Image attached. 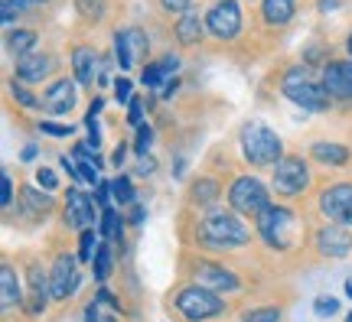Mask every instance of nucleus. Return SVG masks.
Masks as SVG:
<instances>
[{
  "instance_id": "nucleus-1",
  "label": "nucleus",
  "mask_w": 352,
  "mask_h": 322,
  "mask_svg": "<svg viewBox=\"0 0 352 322\" xmlns=\"http://www.w3.org/2000/svg\"><path fill=\"white\" fill-rule=\"evenodd\" d=\"M254 228L239 211L226 209H206L196 218V231H192V241L199 251H215V254H226V251H241L252 244Z\"/></svg>"
},
{
  "instance_id": "nucleus-2",
  "label": "nucleus",
  "mask_w": 352,
  "mask_h": 322,
  "mask_svg": "<svg viewBox=\"0 0 352 322\" xmlns=\"http://www.w3.org/2000/svg\"><path fill=\"white\" fill-rule=\"evenodd\" d=\"M254 235L267 244V251H294L303 241V218L290 205L274 202L254 218Z\"/></svg>"
},
{
  "instance_id": "nucleus-3",
  "label": "nucleus",
  "mask_w": 352,
  "mask_h": 322,
  "mask_svg": "<svg viewBox=\"0 0 352 322\" xmlns=\"http://www.w3.org/2000/svg\"><path fill=\"white\" fill-rule=\"evenodd\" d=\"M239 150H241V157H245V163H252L258 170H274L277 163L287 157V153H284V140L267 124H261V121L241 124Z\"/></svg>"
},
{
  "instance_id": "nucleus-4",
  "label": "nucleus",
  "mask_w": 352,
  "mask_h": 322,
  "mask_svg": "<svg viewBox=\"0 0 352 322\" xmlns=\"http://www.w3.org/2000/svg\"><path fill=\"white\" fill-rule=\"evenodd\" d=\"M170 306L183 316V322H212L219 316H226L228 310L222 293H212V290H206L199 284L179 286L173 293V299H170Z\"/></svg>"
},
{
  "instance_id": "nucleus-5",
  "label": "nucleus",
  "mask_w": 352,
  "mask_h": 322,
  "mask_svg": "<svg viewBox=\"0 0 352 322\" xmlns=\"http://www.w3.org/2000/svg\"><path fill=\"white\" fill-rule=\"evenodd\" d=\"M226 205L232 211H239L241 218H258L264 209H271L274 205V198H271V192H267V186H264L258 176L252 173H241L235 176L232 183H228L226 189Z\"/></svg>"
},
{
  "instance_id": "nucleus-6",
  "label": "nucleus",
  "mask_w": 352,
  "mask_h": 322,
  "mask_svg": "<svg viewBox=\"0 0 352 322\" xmlns=\"http://www.w3.org/2000/svg\"><path fill=\"white\" fill-rule=\"evenodd\" d=\"M280 91H284L294 104H300L303 111H327L329 104H333V98L327 95L323 82H316L314 75L307 72V69H300V65H294V69L284 72Z\"/></svg>"
},
{
  "instance_id": "nucleus-7",
  "label": "nucleus",
  "mask_w": 352,
  "mask_h": 322,
  "mask_svg": "<svg viewBox=\"0 0 352 322\" xmlns=\"http://www.w3.org/2000/svg\"><path fill=\"white\" fill-rule=\"evenodd\" d=\"M314 183V173H310V163L297 157V153H287L284 160L277 163L271 170V186L280 198H297L303 196L307 189Z\"/></svg>"
},
{
  "instance_id": "nucleus-8",
  "label": "nucleus",
  "mask_w": 352,
  "mask_h": 322,
  "mask_svg": "<svg viewBox=\"0 0 352 322\" xmlns=\"http://www.w3.org/2000/svg\"><path fill=\"white\" fill-rule=\"evenodd\" d=\"M189 277H192V284L206 286V290H212V293H235L241 290V277L232 267L226 264H219V260H209V257H196L189 264Z\"/></svg>"
},
{
  "instance_id": "nucleus-9",
  "label": "nucleus",
  "mask_w": 352,
  "mask_h": 322,
  "mask_svg": "<svg viewBox=\"0 0 352 322\" xmlns=\"http://www.w3.org/2000/svg\"><path fill=\"white\" fill-rule=\"evenodd\" d=\"M316 209L327 222L352 228V183H333V186L320 189Z\"/></svg>"
},
{
  "instance_id": "nucleus-10",
  "label": "nucleus",
  "mask_w": 352,
  "mask_h": 322,
  "mask_svg": "<svg viewBox=\"0 0 352 322\" xmlns=\"http://www.w3.org/2000/svg\"><path fill=\"white\" fill-rule=\"evenodd\" d=\"M78 284H82L78 254H65V251H59L56 260H52V267H50V297L56 299V303H63V299H69L72 293H76Z\"/></svg>"
},
{
  "instance_id": "nucleus-11",
  "label": "nucleus",
  "mask_w": 352,
  "mask_h": 322,
  "mask_svg": "<svg viewBox=\"0 0 352 322\" xmlns=\"http://www.w3.org/2000/svg\"><path fill=\"white\" fill-rule=\"evenodd\" d=\"M101 218V209L95 205V196H88L82 189H65V209H63V222L72 231H85L95 228Z\"/></svg>"
},
{
  "instance_id": "nucleus-12",
  "label": "nucleus",
  "mask_w": 352,
  "mask_h": 322,
  "mask_svg": "<svg viewBox=\"0 0 352 322\" xmlns=\"http://www.w3.org/2000/svg\"><path fill=\"white\" fill-rule=\"evenodd\" d=\"M202 16H206V30H209L215 39H226L228 43V39H235L241 33V7H239V0H215Z\"/></svg>"
},
{
  "instance_id": "nucleus-13",
  "label": "nucleus",
  "mask_w": 352,
  "mask_h": 322,
  "mask_svg": "<svg viewBox=\"0 0 352 322\" xmlns=\"http://www.w3.org/2000/svg\"><path fill=\"white\" fill-rule=\"evenodd\" d=\"M147 49H151L147 33L138 30V26H131V30H118V33H114V59H118V65H121V72L134 69L140 59H147Z\"/></svg>"
},
{
  "instance_id": "nucleus-14",
  "label": "nucleus",
  "mask_w": 352,
  "mask_h": 322,
  "mask_svg": "<svg viewBox=\"0 0 352 322\" xmlns=\"http://www.w3.org/2000/svg\"><path fill=\"white\" fill-rule=\"evenodd\" d=\"M314 248L320 257H349L352 254V228H342V225H320L314 231Z\"/></svg>"
},
{
  "instance_id": "nucleus-15",
  "label": "nucleus",
  "mask_w": 352,
  "mask_h": 322,
  "mask_svg": "<svg viewBox=\"0 0 352 322\" xmlns=\"http://www.w3.org/2000/svg\"><path fill=\"white\" fill-rule=\"evenodd\" d=\"M323 88L333 101H342L349 104L352 101V59H329L323 65Z\"/></svg>"
},
{
  "instance_id": "nucleus-16",
  "label": "nucleus",
  "mask_w": 352,
  "mask_h": 322,
  "mask_svg": "<svg viewBox=\"0 0 352 322\" xmlns=\"http://www.w3.org/2000/svg\"><path fill=\"white\" fill-rule=\"evenodd\" d=\"M78 101V82L76 78H56L46 91H43V111L46 114H69Z\"/></svg>"
},
{
  "instance_id": "nucleus-17",
  "label": "nucleus",
  "mask_w": 352,
  "mask_h": 322,
  "mask_svg": "<svg viewBox=\"0 0 352 322\" xmlns=\"http://www.w3.org/2000/svg\"><path fill=\"white\" fill-rule=\"evenodd\" d=\"M0 310H3V316L26 310L23 284H20V273H16L10 260H3V267H0Z\"/></svg>"
},
{
  "instance_id": "nucleus-18",
  "label": "nucleus",
  "mask_w": 352,
  "mask_h": 322,
  "mask_svg": "<svg viewBox=\"0 0 352 322\" xmlns=\"http://www.w3.org/2000/svg\"><path fill=\"white\" fill-rule=\"evenodd\" d=\"M56 69V59L46 56V52H33V56H26V59H16L13 65V75H16V82H23V85H39V82H46Z\"/></svg>"
},
{
  "instance_id": "nucleus-19",
  "label": "nucleus",
  "mask_w": 352,
  "mask_h": 322,
  "mask_svg": "<svg viewBox=\"0 0 352 322\" xmlns=\"http://www.w3.org/2000/svg\"><path fill=\"white\" fill-rule=\"evenodd\" d=\"M52 209H56V198H52V192L39 189L36 183L20 189V215H23V218L39 222V218H46Z\"/></svg>"
},
{
  "instance_id": "nucleus-20",
  "label": "nucleus",
  "mask_w": 352,
  "mask_h": 322,
  "mask_svg": "<svg viewBox=\"0 0 352 322\" xmlns=\"http://www.w3.org/2000/svg\"><path fill=\"white\" fill-rule=\"evenodd\" d=\"M219 198H222V183L215 176H196L186 189V202L192 209H215Z\"/></svg>"
},
{
  "instance_id": "nucleus-21",
  "label": "nucleus",
  "mask_w": 352,
  "mask_h": 322,
  "mask_svg": "<svg viewBox=\"0 0 352 322\" xmlns=\"http://www.w3.org/2000/svg\"><path fill=\"white\" fill-rule=\"evenodd\" d=\"M101 56L95 46H76L72 49V78L78 85H91L95 75H101Z\"/></svg>"
},
{
  "instance_id": "nucleus-22",
  "label": "nucleus",
  "mask_w": 352,
  "mask_h": 322,
  "mask_svg": "<svg viewBox=\"0 0 352 322\" xmlns=\"http://www.w3.org/2000/svg\"><path fill=\"white\" fill-rule=\"evenodd\" d=\"M202 33H206V16H199V10H186L173 23V36L179 46H199Z\"/></svg>"
},
{
  "instance_id": "nucleus-23",
  "label": "nucleus",
  "mask_w": 352,
  "mask_h": 322,
  "mask_svg": "<svg viewBox=\"0 0 352 322\" xmlns=\"http://www.w3.org/2000/svg\"><path fill=\"white\" fill-rule=\"evenodd\" d=\"M310 157L316 163H323V166H346L349 163V147L346 143H336V140H316L310 143Z\"/></svg>"
},
{
  "instance_id": "nucleus-24",
  "label": "nucleus",
  "mask_w": 352,
  "mask_h": 322,
  "mask_svg": "<svg viewBox=\"0 0 352 322\" xmlns=\"http://www.w3.org/2000/svg\"><path fill=\"white\" fill-rule=\"evenodd\" d=\"M297 13V0H261V20L264 26H287Z\"/></svg>"
},
{
  "instance_id": "nucleus-25",
  "label": "nucleus",
  "mask_w": 352,
  "mask_h": 322,
  "mask_svg": "<svg viewBox=\"0 0 352 322\" xmlns=\"http://www.w3.org/2000/svg\"><path fill=\"white\" fill-rule=\"evenodd\" d=\"M179 69V59L176 56H164V59H157V62H147L144 65V75H140V82L147 88H160L170 78V75Z\"/></svg>"
},
{
  "instance_id": "nucleus-26",
  "label": "nucleus",
  "mask_w": 352,
  "mask_h": 322,
  "mask_svg": "<svg viewBox=\"0 0 352 322\" xmlns=\"http://www.w3.org/2000/svg\"><path fill=\"white\" fill-rule=\"evenodd\" d=\"M36 43H39V33H36V30H26V26H16V30H10V33H7V49H10L16 59L33 56Z\"/></svg>"
},
{
  "instance_id": "nucleus-27",
  "label": "nucleus",
  "mask_w": 352,
  "mask_h": 322,
  "mask_svg": "<svg viewBox=\"0 0 352 322\" xmlns=\"http://www.w3.org/2000/svg\"><path fill=\"white\" fill-rule=\"evenodd\" d=\"M124 225L127 218L118 209H104L98 218V235L104 241H124Z\"/></svg>"
},
{
  "instance_id": "nucleus-28",
  "label": "nucleus",
  "mask_w": 352,
  "mask_h": 322,
  "mask_svg": "<svg viewBox=\"0 0 352 322\" xmlns=\"http://www.w3.org/2000/svg\"><path fill=\"white\" fill-rule=\"evenodd\" d=\"M26 284H30V297L52 299L50 297V271H46L39 260H30V267H26Z\"/></svg>"
},
{
  "instance_id": "nucleus-29",
  "label": "nucleus",
  "mask_w": 352,
  "mask_h": 322,
  "mask_svg": "<svg viewBox=\"0 0 352 322\" xmlns=\"http://www.w3.org/2000/svg\"><path fill=\"white\" fill-rule=\"evenodd\" d=\"M111 267H114V251H111V241H101L98 254H95V260H91V277H95L98 284H104V280L111 277Z\"/></svg>"
},
{
  "instance_id": "nucleus-30",
  "label": "nucleus",
  "mask_w": 352,
  "mask_h": 322,
  "mask_svg": "<svg viewBox=\"0 0 352 322\" xmlns=\"http://www.w3.org/2000/svg\"><path fill=\"white\" fill-rule=\"evenodd\" d=\"M98 248H101V241H98V235H95V228L78 231V260H82V264H91L95 254H98Z\"/></svg>"
},
{
  "instance_id": "nucleus-31",
  "label": "nucleus",
  "mask_w": 352,
  "mask_h": 322,
  "mask_svg": "<svg viewBox=\"0 0 352 322\" xmlns=\"http://www.w3.org/2000/svg\"><path fill=\"white\" fill-rule=\"evenodd\" d=\"M280 306H252L239 316V322H280Z\"/></svg>"
},
{
  "instance_id": "nucleus-32",
  "label": "nucleus",
  "mask_w": 352,
  "mask_h": 322,
  "mask_svg": "<svg viewBox=\"0 0 352 322\" xmlns=\"http://www.w3.org/2000/svg\"><path fill=\"white\" fill-rule=\"evenodd\" d=\"M111 186H114V202H121V205H138V192H134V183H131L127 176L111 179Z\"/></svg>"
},
{
  "instance_id": "nucleus-33",
  "label": "nucleus",
  "mask_w": 352,
  "mask_h": 322,
  "mask_svg": "<svg viewBox=\"0 0 352 322\" xmlns=\"http://www.w3.org/2000/svg\"><path fill=\"white\" fill-rule=\"evenodd\" d=\"M10 98L16 101V104H23V108H43V98H36L33 91H26L23 82H16V78L10 82Z\"/></svg>"
},
{
  "instance_id": "nucleus-34",
  "label": "nucleus",
  "mask_w": 352,
  "mask_h": 322,
  "mask_svg": "<svg viewBox=\"0 0 352 322\" xmlns=\"http://www.w3.org/2000/svg\"><path fill=\"white\" fill-rule=\"evenodd\" d=\"M114 101H118V104H131V101H134V82H131L127 75H118V78H114Z\"/></svg>"
},
{
  "instance_id": "nucleus-35",
  "label": "nucleus",
  "mask_w": 352,
  "mask_h": 322,
  "mask_svg": "<svg viewBox=\"0 0 352 322\" xmlns=\"http://www.w3.org/2000/svg\"><path fill=\"white\" fill-rule=\"evenodd\" d=\"M85 322H118V312L104 310L98 299H91V303L85 306Z\"/></svg>"
},
{
  "instance_id": "nucleus-36",
  "label": "nucleus",
  "mask_w": 352,
  "mask_h": 322,
  "mask_svg": "<svg viewBox=\"0 0 352 322\" xmlns=\"http://www.w3.org/2000/svg\"><path fill=\"white\" fill-rule=\"evenodd\" d=\"M151 147H153V127L151 124L138 127V137H134V153H138V157H151Z\"/></svg>"
},
{
  "instance_id": "nucleus-37",
  "label": "nucleus",
  "mask_w": 352,
  "mask_h": 322,
  "mask_svg": "<svg viewBox=\"0 0 352 322\" xmlns=\"http://www.w3.org/2000/svg\"><path fill=\"white\" fill-rule=\"evenodd\" d=\"M76 7L85 20H101V16H104V7H108V0H76Z\"/></svg>"
},
{
  "instance_id": "nucleus-38",
  "label": "nucleus",
  "mask_w": 352,
  "mask_h": 322,
  "mask_svg": "<svg viewBox=\"0 0 352 322\" xmlns=\"http://www.w3.org/2000/svg\"><path fill=\"white\" fill-rule=\"evenodd\" d=\"M314 312L320 316V319H333V316L340 312V299L336 297H316Z\"/></svg>"
},
{
  "instance_id": "nucleus-39",
  "label": "nucleus",
  "mask_w": 352,
  "mask_h": 322,
  "mask_svg": "<svg viewBox=\"0 0 352 322\" xmlns=\"http://www.w3.org/2000/svg\"><path fill=\"white\" fill-rule=\"evenodd\" d=\"M33 183H36L39 189H46V192H56V189H59V176L52 173L50 166H39L36 173H33Z\"/></svg>"
},
{
  "instance_id": "nucleus-40",
  "label": "nucleus",
  "mask_w": 352,
  "mask_h": 322,
  "mask_svg": "<svg viewBox=\"0 0 352 322\" xmlns=\"http://www.w3.org/2000/svg\"><path fill=\"white\" fill-rule=\"evenodd\" d=\"M111 202H114V186L108 183V179H101L98 186H95V205L104 211V209H114Z\"/></svg>"
},
{
  "instance_id": "nucleus-41",
  "label": "nucleus",
  "mask_w": 352,
  "mask_h": 322,
  "mask_svg": "<svg viewBox=\"0 0 352 322\" xmlns=\"http://www.w3.org/2000/svg\"><path fill=\"white\" fill-rule=\"evenodd\" d=\"M30 10V3L26 0H3V7H0V13H3V23H13L20 13Z\"/></svg>"
},
{
  "instance_id": "nucleus-42",
  "label": "nucleus",
  "mask_w": 352,
  "mask_h": 322,
  "mask_svg": "<svg viewBox=\"0 0 352 322\" xmlns=\"http://www.w3.org/2000/svg\"><path fill=\"white\" fill-rule=\"evenodd\" d=\"M127 124L134 127V130H138V127H144V104H140L138 95H134V101L127 104Z\"/></svg>"
},
{
  "instance_id": "nucleus-43",
  "label": "nucleus",
  "mask_w": 352,
  "mask_h": 322,
  "mask_svg": "<svg viewBox=\"0 0 352 322\" xmlns=\"http://www.w3.org/2000/svg\"><path fill=\"white\" fill-rule=\"evenodd\" d=\"M0 205H3V209H10L13 205V179H10V173H0Z\"/></svg>"
},
{
  "instance_id": "nucleus-44",
  "label": "nucleus",
  "mask_w": 352,
  "mask_h": 322,
  "mask_svg": "<svg viewBox=\"0 0 352 322\" xmlns=\"http://www.w3.org/2000/svg\"><path fill=\"white\" fill-rule=\"evenodd\" d=\"M95 299H98L101 306H104V310H111V312H121V303H118V297H114L111 290H108V286H101L98 293H95Z\"/></svg>"
},
{
  "instance_id": "nucleus-45",
  "label": "nucleus",
  "mask_w": 352,
  "mask_h": 322,
  "mask_svg": "<svg viewBox=\"0 0 352 322\" xmlns=\"http://www.w3.org/2000/svg\"><path fill=\"white\" fill-rule=\"evenodd\" d=\"M39 130L43 134H50V137H72V127L69 124H52V121H39Z\"/></svg>"
},
{
  "instance_id": "nucleus-46",
  "label": "nucleus",
  "mask_w": 352,
  "mask_h": 322,
  "mask_svg": "<svg viewBox=\"0 0 352 322\" xmlns=\"http://www.w3.org/2000/svg\"><path fill=\"white\" fill-rule=\"evenodd\" d=\"M134 173H138L140 179H151V176L157 173V160H153V157H140L138 166H134Z\"/></svg>"
},
{
  "instance_id": "nucleus-47",
  "label": "nucleus",
  "mask_w": 352,
  "mask_h": 322,
  "mask_svg": "<svg viewBox=\"0 0 352 322\" xmlns=\"http://www.w3.org/2000/svg\"><path fill=\"white\" fill-rule=\"evenodd\" d=\"M189 3H192V0H160V7H164L166 13H186Z\"/></svg>"
},
{
  "instance_id": "nucleus-48",
  "label": "nucleus",
  "mask_w": 352,
  "mask_h": 322,
  "mask_svg": "<svg viewBox=\"0 0 352 322\" xmlns=\"http://www.w3.org/2000/svg\"><path fill=\"white\" fill-rule=\"evenodd\" d=\"M127 147H131V143H124V140H121V143L114 147V153H111V166H114V170H121V166H124V160H127Z\"/></svg>"
},
{
  "instance_id": "nucleus-49",
  "label": "nucleus",
  "mask_w": 352,
  "mask_h": 322,
  "mask_svg": "<svg viewBox=\"0 0 352 322\" xmlns=\"http://www.w3.org/2000/svg\"><path fill=\"white\" fill-rule=\"evenodd\" d=\"M144 218H147V211H144V205H131L127 225H134V228H140V225H144Z\"/></svg>"
},
{
  "instance_id": "nucleus-50",
  "label": "nucleus",
  "mask_w": 352,
  "mask_h": 322,
  "mask_svg": "<svg viewBox=\"0 0 352 322\" xmlns=\"http://www.w3.org/2000/svg\"><path fill=\"white\" fill-rule=\"evenodd\" d=\"M36 153H39V150L33 147V143H26V147H23V153H20V157H23V160L30 163V160H36Z\"/></svg>"
},
{
  "instance_id": "nucleus-51",
  "label": "nucleus",
  "mask_w": 352,
  "mask_h": 322,
  "mask_svg": "<svg viewBox=\"0 0 352 322\" xmlns=\"http://www.w3.org/2000/svg\"><path fill=\"white\" fill-rule=\"evenodd\" d=\"M336 3H340V0H320V10H333Z\"/></svg>"
},
{
  "instance_id": "nucleus-52",
  "label": "nucleus",
  "mask_w": 352,
  "mask_h": 322,
  "mask_svg": "<svg viewBox=\"0 0 352 322\" xmlns=\"http://www.w3.org/2000/svg\"><path fill=\"white\" fill-rule=\"evenodd\" d=\"M346 52H349V59H352V33L346 36Z\"/></svg>"
},
{
  "instance_id": "nucleus-53",
  "label": "nucleus",
  "mask_w": 352,
  "mask_h": 322,
  "mask_svg": "<svg viewBox=\"0 0 352 322\" xmlns=\"http://www.w3.org/2000/svg\"><path fill=\"white\" fill-rule=\"evenodd\" d=\"M30 7H43V3H50V0H26Z\"/></svg>"
},
{
  "instance_id": "nucleus-54",
  "label": "nucleus",
  "mask_w": 352,
  "mask_h": 322,
  "mask_svg": "<svg viewBox=\"0 0 352 322\" xmlns=\"http://www.w3.org/2000/svg\"><path fill=\"white\" fill-rule=\"evenodd\" d=\"M346 297H349V299H352V284H346Z\"/></svg>"
},
{
  "instance_id": "nucleus-55",
  "label": "nucleus",
  "mask_w": 352,
  "mask_h": 322,
  "mask_svg": "<svg viewBox=\"0 0 352 322\" xmlns=\"http://www.w3.org/2000/svg\"><path fill=\"white\" fill-rule=\"evenodd\" d=\"M346 322H352V312H349V316H346Z\"/></svg>"
}]
</instances>
